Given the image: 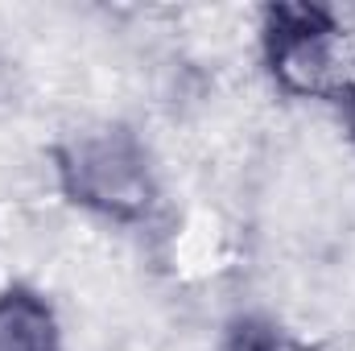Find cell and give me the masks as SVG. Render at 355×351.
<instances>
[{"label": "cell", "instance_id": "cell-1", "mask_svg": "<svg viewBox=\"0 0 355 351\" xmlns=\"http://www.w3.org/2000/svg\"><path fill=\"white\" fill-rule=\"evenodd\" d=\"M54 190L83 215L141 228L162 207V178L149 145L128 124L75 128L50 145Z\"/></svg>", "mask_w": 355, "mask_h": 351}, {"label": "cell", "instance_id": "cell-5", "mask_svg": "<svg viewBox=\"0 0 355 351\" xmlns=\"http://www.w3.org/2000/svg\"><path fill=\"white\" fill-rule=\"evenodd\" d=\"M331 103H335V112H339V124H343V132H347V141H352V149H355V79H347Z\"/></svg>", "mask_w": 355, "mask_h": 351}, {"label": "cell", "instance_id": "cell-2", "mask_svg": "<svg viewBox=\"0 0 355 351\" xmlns=\"http://www.w3.org/2000/svg\"><path fill=\"white\" fill-rule=\"evenodd\" d=\"M261 67L285 99H335L347 75V29L331 4L272 0L257 25Z\"/></svg>", "mask_w": 355, "mask_h": 351}, {"label": "cell", "instance_id": "cell-4", "mask_svg": "<svg viewBox=\"0 0 355 351\" xmlns=\"http://www.w3.org/2000/svg\"><path fill=\"white\" fill-rule=\"evenodd\" d=\"M219 351H314V348L306 339H297L293 331H285L268 314H240V318L227 323Z\"/></svg>", "mask_w": 355, "mask_h": 351}, {"label": "cell", "instance_id": "cell-3", "mask_svg": "<svg viewBox=\"0 0 355 351\" xmlns=\"http://www.w3.org/2000/svg\"><path fill=\"white\" fill-rule=\"evenodd\" d=\"M0 351H62L58 310L42 289L25 281L0 289Z\"/></svg>", "mask_w": 355, "mask_h": 351}]
</instances>
